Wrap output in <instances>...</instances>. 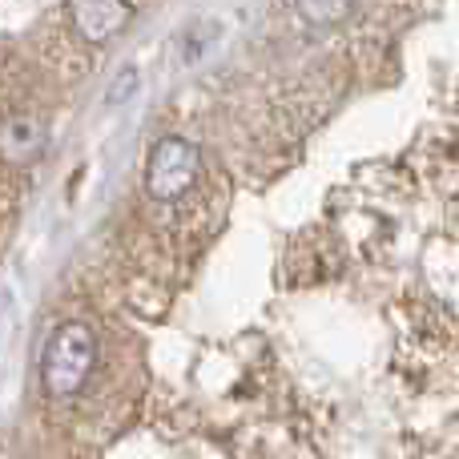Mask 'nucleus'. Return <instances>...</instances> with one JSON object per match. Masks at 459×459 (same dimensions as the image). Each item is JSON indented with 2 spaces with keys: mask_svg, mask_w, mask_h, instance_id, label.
Segmentation results:
<instances>
[{
  "mask_svg": "<svg viewBox=\"0 0 459 459\" xmlns=\"http://www.w3.org/2000/svg\"><path fill=\"white\" fill-rule=\"evenodd\" d=\"M45 121L32 117V113H8L0 117V158L13 161V166H29L45 153Z\"/></svg>",
  "mask_w": 459,
  "mask_h": 459,
  "instance_id": "20e7f679",
  "label": "nucleus"
},
{
  "mask_svg": "<svg viewBox=\"0 0 459 459\" xmlns=\"http://www.w3.org/2000/svg\"><path fill=\"white\" fill-rule=\"evenodd\" d=\"M134 16L129 0H69V21L89 45H105Z\"/></svg>",
  "mask_w": 459,
  "mask_h": 459,
  "instance_id": "7ed1b4c3",
  "label": "nucleus"
},
{
  "mask_svg": "<svg viewBox=\"0 0 459 459\" xmlns=\"http://www.w3.org/2000/svg\"><path fill=\"white\" fill-rule=\"evenodd\" d=\"M134 89H137V73H134V69H126V73H121V81H113V89H109V97H105V101L117 105V101H126V97L134 93Z\"/></svg>",
  "mask_w": 459,
  "mask_h": 459,
  "instance_id": "423d86ee",
  "label": "nucleus"
},
{
  "mask_svg": "<svg viewBox=\"0 0 459 459\" xmlns=\"http://www.w3.org/2000/svg\"><path fill=\"white\" fill-rule=\"evenodd\" d=\"M97 367V334L81 318L61 323L40 351V387L48 399H73L85 391Z\"/></svg>",
  "mask_w": 459,
  "mask_h": 459,
  "instance_id": "f257e3e1",
  "label": "nucleus"
},
{
  "mask_svg": "<svg viewBox=\"0 0 459 459\" xmlns=\"http://www.w3.org/2000/svg\"><path fill=\"white\" fill-rule=\"evenodd\" d=\"M299 16L307 24H318V29H331V24H342L355 8V0H294Z\"/></svg>",
  "mask_w": 459,
  "mask_h": 459,
  "instance_id": "39448f33",
  "label": "nucleus"
},
{
  "mask_svg": "<svg viewBox=\"0 0 459 459\" xmlns=\"http://www.w3.org/2000/svg\"><path fill=\"white\" fill-rule=\"evenodd\" d=\"M202 153L186 137H161L145 161V194L153 202H174L198 182Z\"/></svg>",
  "mask_w": 459,
  "mask_h": 459,
  "instance_id": "f03ea898",
  "label": "nucleus"
}]
</instances>
